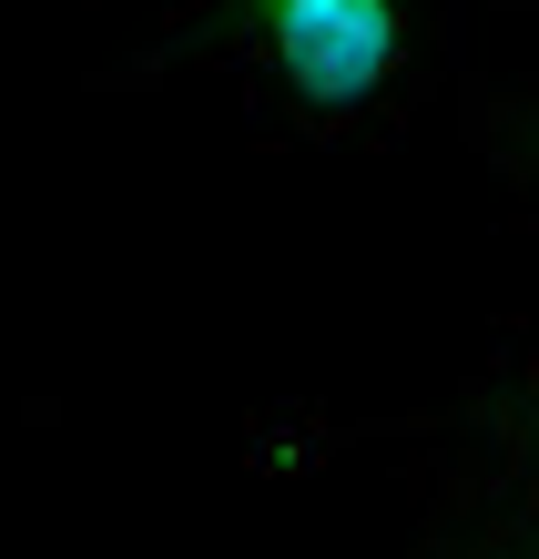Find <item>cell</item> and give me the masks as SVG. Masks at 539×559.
I'll list each match as a JSON object with an SVG mask.
<instances>
[{"instance_id":"obj_4","label":"cell","mask_w":539,"mask_h":559,"mask_svg":"<svg viewBox=\"0 0 539 559\" xmlns=\"http://www.w3.org/2000/svg\"><path fill=\"white\" fill-rule=\"evenodd\" d=\"M387 559H539L519 539H468V530H408V549H387Z\"/></svg>"},{"instance_id":"obj_1","label":"cell","mask_w":539,"mask_h":559,"mask_svg":"<svg viewBox=\"0 0 539 559\" xmlns=\"http://www.w3.org/2000/svg\"><path fill=\"white\" fill-rule=\"evenodd\" d=\"M437 72L427 0H163L153 41L103 61L92 92L214 82L265 153H387L437 103Z\"/></svg>"},{"instance_id":"obj_3","label":"cell","mask_w":539,"mask_h":559,"mask_svg":"<svg viewBox=\"0 0 539 559\" xmlns=\"http://www.w3.org/2000/svg\"><path fill=\"white\" fill-rule=\"evenodd\" d=\"M458 143H468V163L499 183V204L539 235V72L458 82Z\"/></svg>"},{"instance_id":"obj_5","label":"cell","mask_w":539,"mask_h":559,"mask_svg":"<svg viewBox=\"0 0 539 559\" xmlns=\"http://www.w3.org/2000/svg\"><path fill=\"white\" fill-rule=\"evenodd\" d=\"M509 11H539V0H509Z\"/></svg>"},{"instance_id":"obj_2","label":"cell","mask_w":539,"mask_h":559,"mask_svg":"<svg viewBox=\"0 0 539 559\" xmlns=\"http://www.w3.org/2000/svg\"><path fill=\"white\" fill-rule=\"evenodd\" d=\"M397 488L418 530L539 549V316L499 325L479 367L397 438Z\"/></svg>"}]
</instances>
